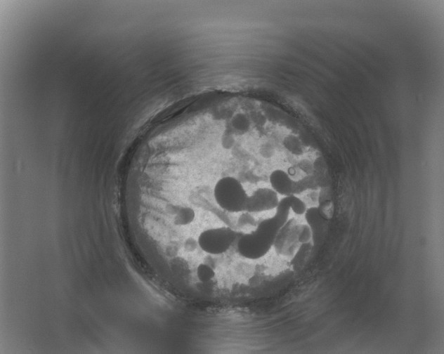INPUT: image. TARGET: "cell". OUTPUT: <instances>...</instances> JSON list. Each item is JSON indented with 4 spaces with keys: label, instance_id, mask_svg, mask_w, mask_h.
<instances>
[{
    "label": "cell",
    "instance_id": "obj_1",
    "mask_svg": "<svg viewBox=\"0 0 444 354\" xmlns=\"http://www.w3.org/2000/svg\"><path fill=\"white\" fill-rule=\"evenodd\" d=\"M306 209L303 201L294 195L282 197L273 216L263 220L254 231L243 234L237 239L239 254L250 260L262 258L270 251L280 231L287 223L290 211L302 215Z\"/></svg>",
    "mask_w": 444,
    "mask_h": 354
},
{
    "label": "cell",
    "instance_id": "obj_2",
    "mask_svg": "<svg viewBox=\"0 0 444 354\" xmlns=\"http://www.w3.org/2000/svg\"><path fill=\"white\" fill-rule=\"evenodd\" d=\"M249 195L242 183L235 178H220L214 188V198L218 206L230 213L245 211Z\"/></svg>",
    "mask_w": 444,
    "mask_h": 354
},
{
    "label": "cell",
    "instance_id": "obj_3",
    "mask_svg": "<svg viewBox=\"0 0 444 354\" xmlns=\"http://www.w3.org/2000/svg\"><path fill=\"white\" fill-rule=\"evenodd\" d=\"M237 240L236 232L229 227H218L202 231L197 240L200 249L211 255L227 251Z\"/></svg>",
    "mask_w": 444,
    "mask_h": 354
},
{
    "label": "cell",
    "instance_id": "obj_4",
    "mask_svg": "<svg viewBox=\"0 0 444 354\" xmlns=\"http://www.w3.org/2000/svg\"><path fill=\"white\" fill-rule=\"evenodd\" d=\"M279 201L278 195L272 188H261L249 195L245 211L256 213L272 210Z\"/></svg>",
    "mask_w": 444,
    "mask_h": 354
},
{
    "label": "cell",
    "instance_id": "obj_5",
    "mask_svg": "<svg viewBox=\"0 0 444 354\" xmlns=\"http://www.w3.org/2000/svg\"><path fill=\"white\" fill-rule=\"evenodd\" d=\"M304 215L311 231L313 244L314 247H317L321 244L326 236L328 220L321 216L316 206L307 209Z\"/></svg>",
    "mask_w": 444,
    "mask_h": 354
},
{
    "label": "cell",
    "instance_id": "obj_6",
    "mask_svg": "<svg viewBox=\"0 0 444 354\" xmlns=\"http://www.w3.org/2000/svg\"><path fill=\"white\" fill-rule=\"evenodd\" d=\"M271 188L278 194L284 197L296 194V183L282 169H275L269 176Z\"/></svg>",
    "mask_w": 444,
    "mask_h": 354
},
{
    "label": "cell",
    "instance_id": "obj_7",
    "mask_svg": "<svg viewBox=\"0 0 444 354\" xmlns=\"http://www.w3.org/2000/svg\"><path fill=\"white\" fill-rule=\"evenodd\" d=\"M195 217V213L191 208L182 207L177 212L175 222L178 225H187L190 223Z\"/></svg>",
    "mask_w": 444,
    "mask_h": 354
},
{
    "label": "cell",
    "instance_id": "obj_8",
    "mask_svg": "<svg viewBox=\"0 0 444 354\" xmlns=\"http://www.w3.org/2000/svg\"><path fill=\"white\" fill-rule=\"evenodd\" d=\"M213 270L205 264H201L197 268V276L202 282H207L214 277Z\"/></svg>",
    "mask_w": 444,
    "mask_h": 354
}]
</instances>
